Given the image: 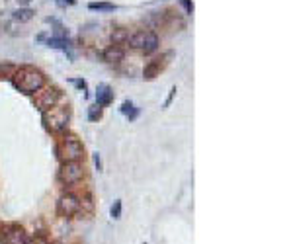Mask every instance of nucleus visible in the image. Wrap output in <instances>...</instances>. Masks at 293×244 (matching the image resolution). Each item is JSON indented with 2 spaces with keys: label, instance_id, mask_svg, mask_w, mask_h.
I'll return each instance as SVG.
<instances>
[{
  "label": "nucleus",
  "instance_id": "f257e3e1",
  "mask_svg": "<svg viewBox=\"0 0 293 244\" xmlns=\"http://www.w3.org/2000/svg\"><path fill=\"white\" fill-rule=\"evenodd\" d=\"M10 82L18 92H22L26 96H33L35 92H39L47 84V78L35 66H18L10 74Z\"/></svg>",
  "mask_w": 293,
  "mask_h": 244
},
{
  "label": "nucleus",
  "instance_id": "f03ea898",
  "mask_svg": "<svg viewBox=\"0 0 293 244\" xmlns=\"http://www.w3.org/2000/svg\"><path fill=\"white\" fill-rule=\"evenodd\" d=\"M43 125L53 135L66 133V129L70 125V108L65 104H57L55 108L43 112Z\"/></svg>",
  "mask_w": 293,
  "mask_h": 244
},
{
  "label": "nucleus",
  "instance_id": "7ed1b4c3",
  "mask_svg": "<svg viewBox=\"0 0 293 244\" xmlns=\"http://www.w3.org/2000/svg\"><path fill=\"white\" fill-rule=\"evenodd\" d=\"M55 154L63 162H80L84 158V145L74 135H61V139L55 145Z\"/></svg>",
  "mask_w": 293,
  "mask_h": 244
},
{
  "label": "nucleus",
  "instance_id": "20e7f679",
  "mask_svg": "<svg viewBox=\"0 0 293 244\" xmlns=\"http://www.w3.org/2000/svg\"><path fill=\"white\" fill-rule=\"evenodd\" d=\"M159 35L153 30H137L129 33L127 37V45L131 49H137V51H143V53H155L159 49Z\"/></svg>",
  "mask_w": 293,
  "mask_h": 244
},
{
  "label": "nucleus",
  "instance_id": "39448f33",
  "mask_svg": "<svg viewBox=\"0 0 293 244\" xmlns=\"http://www.w3.org/2000/svg\"><path fill=\"white\" fill-rule=\"evenodd\" d=\"M63 100V92L59 90L57 86H43L39 92H35L33 94V106L43 114V112H47V110H51V108H55L59 102Z\"/></svg>",
  "mask_w": 293,
  "mask_h": 244
},
{
  "label": "nucleus",
  "instance_id": "423d86ee",
  "mask_svg": "<svg viewBox=\"0 0 293 244\" xmlns=\"http://www.w3.org/2000/svg\"><path fill=\"white\" fill-rule=\"evenodd\" d=\"M84 176H86V168L82 162H63L57 172V178L63 185H76L84 180Z\"/></svg>",
  "mask_w": 293,
  "mask_h": 244
},
{
  "label": "nucleus",
  "instance_id": "0eeeda50",
  "mask_svg": "<svg viewBox=\"0 0 293 244\" xmlns=\"http://www.w3.org/2000/svg\"><path fill=\"white\" fill-rule=\"evenodd\" d=\"M80 209H82L80 207V197L74 195V193H65L57 201V213L61 215V217H65V219H70V217L78 215Z\"/></svg>",
  "mask_w": 293,
  "mask_h": 244
},
{
  "label": "nucleus",
  "instance_id": "6e6552de",
  "mask_svg": "<svg viewBox=\"0 0 293 244\" xmlns=\"http://www.w3.org/2000/svg\"><path fill=\"white\" fill-rule=\"evenodd\" d=\"M2 243L4 244H28V235L20 225H8L2 229Z\"/></svg>",
  "mask_w": 293,
  "mask_h": 244
},
{
  "label": "nucleus",
  "instance_id": "1a4fd4ad",
  "mask_svg": "<svg viewBox=\"0 0 293 244\" xmlns=\"http://www.w3.org/2000/svg\"><path fill=\"white\" fill-rule=\"evenodd\" d=\"M172 57V53H164L161 57H155L153 61L147 62V66L143 68V78L145 80H153V78H157L161 72H163V68L166 66V59H170Z\"/></svg>",
  "mask_w": 293,
  "mask_h": 244
},
{
  "label": "nucleus",
  "instance_id": "9d476101",
  "mask_svg": "<svg viewBox=\"0 0 293 244\" xmlns=\"http://www.w3.org/2000/svg\"><path fill=\"white\" fill-rule=\"evenodd\" d=\"M125 57V51L121 45H110L104 49V61L110 64H119Z\"/></svg>",
  "mask_w": 293,
  "mask_h": 244
},
{
  "label": "nucleus",
  "instance_id": "9b49d317",
  "mask_svg": "<svg viewBox=\"0 0 293 244\" xmlns=\"http://www.w3.org/2000/svg\"><path fill=\"white\" fill-rule=\"evenodd\" d=\"M114 98H116V94L112 90V86H108V84H100L96 88V104L100 108H108L112 102H114Z\"/></svg>",
  "mask_w": 293,
  "mask_h": 244
},
{
  "label": "nucleus",
  "instance_id": "f8f14e48",
  "mask_svg": "<svg viewBox=\"0 0 293 244\" xmlns=\"http://www.w3.org/2000/svg\"><path fill=\"white\" fill-rule=\"evenodd\" d=\"M45 43H47V47L61 49V51H68V53H70V49H72V41H70L68 37H57V35H53V37L45 39Z\"/></svg>",
  "mask_w": 293,
  "mask_h": 244
},
{
  "label": "nucleus",
  "instance_id": "ddd939ff",
  "mask_svg": "<svg viewBox=\"0 0 293 244\" xmlns=\"http://www.w3.org/2000/svg\"><path fill=\"white\" fill-rule=\"evenodd\" d=\"M119 112L129 120V122H135L137 118H139V110L135 108V104L131 102V100H125L123 104H121V108H119Z\"/></svg>",
  "mask_w": 293,
  "mask_h": 244
},
{
  "label": "nucleus",
  "instance_id": "4468645a",
  "mask_svg": "<svg viewBox=\"0 0 293 244\" xmlns=\"http://www.w3.org/2000/svg\"><path fill=\"white\" fill-rule=\"evenodd\" d=\"M33 14H35V12H33L32 8H18V10L12 12V18H14L16 22H22V24H24V22H30V20H32Z\"/></svg>",
  "mask_w": 293,
  "mask_h": 244
},
{
  "label": "nucleus",
  "instance_id": "2eb2a0df",
  "mask_svg": "<svg viewBox=\"0 0 293 244\" xmlns=\"http://www.w3.org/2000/svg\"><path fill=\"white\" fill-rule=\"evenodd\" d=\"M117 6L112 4V2H90L88 4V10L92 12H114Z\"/></svg>",
  "mask_w": 293,
  "mask_h": 244
},
{
  "label": "nucleus",
  "instance_id": "dca6fc26",
  "mask_svg": "<svg viewBox=\"0 0 293 244\" xmlns=\"http://www.w3.org/2000/svg\"><path fill=\"white\" fill-rule=\"evenodd\" d=\"M127 37H129V31L123 30V28H117V30L112 31V45H121V43L127 41Z\"/></svg>",
  "mask_w": 293,
  "mask_h": 244
},
{
  "label": "nucleus",
  "instance_id": "f3484780",
  "mask_svg": "<svg viewBox=\"0 0 293 244\" xmlns=\"http://www.w3.org/2000/svg\"><path fill=\"white\" fill-rule=\"evenodd\" d=\"M102 110H104V108H100L98 104L90 106V108H88V122H98V120H102Z\"/></svg>",
  "mask_w": 293,
  "mask_h": 244
},
{
  "label": "nucleus",
  "instance_id": "a211bd4d",
  "mask_svg": "<svg viewBox=\"0 0 293 244\" xmlns=\"http://www.w3.org/2000/svg\"><path fill=\"white\" fill-rule=\"evenodd\" d=\"M110 215H112V219H121V199H116L114 201V205H112V209H110Z\"/></svg>",
  "mask_w": 293,
  "mask_h": 244
},
{
  "label": "nucleus",
  "instance_id": "6ab92c4d",
  "mask_svg": "<svg viewBox=\"0 0 293 244\" xmlns=\"http://www.w3.org/2000/svg\"><path fill=\"white\" fill-rule=\"evenodd\" d=\"M14 70H16V68H14V64L0 61V76H4V74H12Z\"/></svg>",
  "mask_w": 293,
  "mask_h": 244
},
{
  "label": "nucleus",
  "instance_id": "aec40b11",
  "mask_svg": "<svg viewBox=\"0 0 293 244\" xmlns=\"http://www.w3.org/2000/svg\"><path fill=\"white\" fill-rule=\"evenodd\" d=\"M70 82H72V84H74L76 88H80V90L84 92V94L88 92V84H86V80H82V78H72Z\"/></svg>",
  "mask_w": 293,
  "mask_h": 244
},
{
  "label": "nucleus",
  "instance_id": "412c9836",
  "mask_svg": "<svg viewBox=\"0 0 293 244\" xmlns=\"http://www.w3.org/2000/svg\"><path fill=\"white\" fill-rule=\"evenodd\" d=\"M28 244H49V241L43 235H35L33 239H28Z\"/></svg>",
  "mask_w": 293,
  "mask_h": 244
},
{
  "label": "nucleus",
  "instance_id": "4be33fe9",
  "mask_svg": "<svg viewBox=\"0 0 293 244\" xmlns=\"http://www.w3.org/2000/svg\"><path fill=\"white\" fill-rule=\"evenodd\" d=\"M182 2V6L186 8V14H192L194 12V2L192 0H180Z\"/></svg>",
  "mask_w": 293,
  "mask_h": 244
},
{
  "label": "nucleus",
  "instance_id": "5701e85b",
  "mask_svg": "<svg viewBox=\"0 0 293 244\" xmlns=\"http://www.w3.org/2000/svg\"><path fill=\"white\" fill-rule=\"evenodd\" d=\"M174 96H176V86L170 90V94H168V98H166V102H164V108H168L170 104H172V100H174Z\"/></svg>",
  "mask_w": 293,
  "mask_h": 244
},
{
  "label": "nucleus",
  "instance_id": "b1692460",
  "mask_svg": "<svg viewBox=\"0 0 293 244\" xmlns=\"http://www.w3.org/2000/svg\"><path fill=\"white\" fill-rule=\"evenodd\" d=\"M94 164H96L98 170H102V160H100V154H94Z\"/></svg>",
  "mask_w": 293,
  "mask_h": 244
},
{
  "label": "nucleus",
  "instance_id": "393cba45",
  "mask_svg": "<svg viewBox=\"0 0 293 244\" xmlns=\"http://www.w3.org/2000/svg\"><path fill=\"white\" fill-rule=\"evenodd\" d=\"M59 6H68V4H74V0H57Z\"/></svg>",
  "mask_w": 293,
  "mask_h": 244
},
{
  "label": "nucleus",
  "instance_id": "a878e982",
  "mask_svg": "<svg viewBox=\"0 0 293 244\" xmlns=\"http://www.w3.org/2000/svg\"><path fill=\"white\" fill-rule=\"evenodd\" d=\"M18 2H20V4H28L30 0H18Z\"/></svg>",
  "mask_w": 293,
  "mask_h": 244
}]
</instances>
